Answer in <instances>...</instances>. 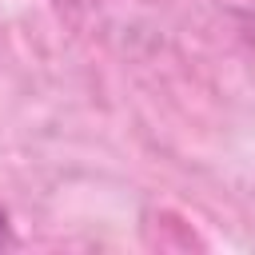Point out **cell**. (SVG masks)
<instances>
[{"mask_svg":"<svg viewBox=\"0 0 255 255\" xmlns=\"http://www.w3.org/2000/svg\"><path fill=\"white\" fill-rule=\"evenodd\" d=\"M0 239H4V215H0Z\"/></svg>","mask_w":255,"mask_h":255,"instance_id":"1","label":"cell"}]
</instances>
